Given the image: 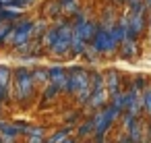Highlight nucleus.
Here are the masks:
<instances>
[{"mask_svg": "<svg viewBox=\"0 0 151 143\" xmlns=\"http://www.w3.org/2000/svg\"><path fill=\"white\" fill-rule=\"evenodd\" d=\"M33 21H19L17 25H13V31L9 35V44L17 46V48H25L29 44V40L33 38Z\"/></svg>", "mask_w": 151, "mask_h": 143, "instance_id": "1", "label": "nucleus"}, {"mask_svg": "<svg viewBox=\"0 0 151 143\" xmlns=\"http://www.w3.org/2000/svg\"><path fill=\"white\" fill-rule=\"evenodd\" d=\"M13 75H15V91H17V98H29L31 91H33V73L29 69L19 66Z\"/></svg>", "mask_w": 151, "mask_h": 143, "instance_id": "2", "label": "nucleus"}, {"mask_svg": "<svg viewBox=\"0 0 151 143\" xmlns=\"http://www.w3.org/2000/svg\"><path fill=\"white\" fill-rule=\"evenodd\" d=\"M73 27L68 25V23H64V25H60L58 27V40L54 42V46H52V52L54 54H64L68 48H70V42H73Z\"/></svg>", "mask_w": 151, "mask_h": 143, "instance_id": "3", "label": "nucleus"}, {"mask_svg": "<svg viewBox=\"0 0 151 143\" xmlns=\"http://www.w3.org/2000/svg\"><path fill=\"white\" fill-rule=\"evenodd\" d=\"M11 77H13V71L4 64H0V89L9 91V85H11Z\"/></svg>", "mask_w": 151, "mask_h": 143, "instance_id": "4", "label": "nucleus"}, {"mask_svg": "<svg viewBox=\"0 0 151 143\" xmlns=\"http://www.w3.org/2000/svg\"><path fill=\"white\" fill-rule=\"evenodd\" d=\"M60 11H62V6H60V2H58V0H50V2L44 6V13H46V15H50V17L60 15Z\"/></svg>", "mask_w": 151, "mask_h": 143, "instance_id": "5", "label": "nucleus"}, {"mask_svg": "<svg viewBox=\"0 0 151 143\" xmlns=\"http://www.w3.org/2000/svg\"><path fill=\"white\" fill-rule=\"evenodd\" d=\"M56 40H58V27H50L48 33H46V38H44V44H46L48 48H52Z\"/></svg>", "mask_w": 151, "mask_h": 143, "instance_id": "6", "label": "nucleus"}, {"mask_svg": "<svg viewBox=\"0 0 151 143\" xmlns=\"http://www.w3.org/2000/svg\"><path fill=\"white\" fill-rule=\"evenodd\" d=\"M48 77H50V75H48V71H42V69L33 73V79H35V81H40V83H42V81H46Z\"/></svg>", "mask_w": 151, "mask_h": 143, "instance_id": "7", "label": "nucleus"}, {"mask_svg": "<svg viewBox=\"0 0 151 143\" xmlns=\"http://www.w3.org/2000/svg\"><path fill=\"white\" fill-rule=\"evenodd\" d=\"M31 2H33V0H13L11 4H15L17 9H21V11H23V9H25L27 4H31Z\"/></svg>", "mask_w": 151, "mask_h": 143, "instance_id": "8", "label": "nucleus"}, {"mask_svg": "<svg viewBox=\"0 0 151 143\" xmlns=\"http://www.w3.org/2000/svg\"><path fill=\"white\" fill-rule=\"evenodd\" d=\"M0 2H2V4H11V2H13V0H0Z\"/></svg>", "mask_w": 151, "mask_h": 143, "instance_id": "9", "label": "nucleus"}, {"mask_svg": "<svg viewBox=\"0 0 151 143\" xmlns=\"http://www.w3.org/2000/svg\"><path fill=\"white\" fill-rule=\"evenodd\" d=\"M64 143H75V141H64Z\"/></svg>", "mask_w": 151, "mask_h": 143, "instance_id": "10", "label": "nucleus"}, {"mask_svg": "<svg viewBox=\"0 0 151 143\" xmlns=\"http://www.w3.org/2000/svg\"><path fill=\"white\" fill-rule=\"evenodd\" d=\"M0 25H2V17H0Z\"/></svg>", "mask_w": 151, "mask_h": 143, "instance_id": "11", "label": "nucleus"}]
</instances>
